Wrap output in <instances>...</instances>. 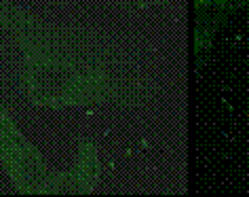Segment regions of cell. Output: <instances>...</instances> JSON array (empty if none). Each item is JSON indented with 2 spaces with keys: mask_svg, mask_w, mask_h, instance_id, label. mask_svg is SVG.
Wrapping results in <instances>:
<instances>
[{
  "mask_svg": "<svg viewBox=\"0 0 249 197\" xmlns=\"http://www.w3.org/2000/svg\"><path fill=\"white\" fill-rule=\"evenodd\" d=\"M195 4V55L198 58L205 49L211 47L215 32L232 17L236 11L247 9L249 0H192Z\"/></svg>",
  "mask_w": 249,
  "mask_h": 197,
  "instance_id": "1",
  "label": "cell"
}]
</instances>
